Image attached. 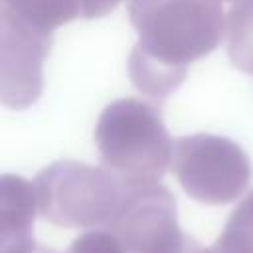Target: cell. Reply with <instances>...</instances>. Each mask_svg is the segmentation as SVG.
<instances>
[{"mask_svg":"<svg viewBox=\"0 0 253 253\" xmlns=\"http://www.w3.org/2000/svg\"><path fill=\"white\" fill-rule=\"evenodd\" d=\"M194 253H253V241L241 231L225 225V231L217 237L211 247L198 245Z\"/></svg>","mask_w":253,"mask_h":253,"instance_id":"obj_11","label":"cell"},{"mask_svg":"<svg viewBox=\"0 0 253 253\" xmlns=\"http://www.w3.org/2000/svg\"><path fill=\"white\" fill-rule=\"evenodd\" d=\"M30 253H57V251H53V249H47V247H42V245H36Z\"/></svg>","mask_w":253,"mask_h":253,"instance_id":"obj_15","label":"cell"},{"mask_svg":"<svg viewBox=\"0 0 253 253\" xmlns=\"http://www.w3.org/2000/svg\"><path fill=\"white\" fill-rule=\"evenodd\" d=\"M128 253H194L200 245L176 217V200L160 184L125 188L121 206L107 225Z\"/></svg>","mask_w":253,"mask_h":253,"instance_id":"obj_5","label":"cell"},{"mask_svg":"<svg viewBox=\"0 0 253 253\" xmlns=\"http://www.w3.org/2000/svg\"><path fill=\"white\" fill-rule=\"evenodd\" d=\"M225 36L231 63L253 75V0H237L231 6Z\"/></svg>","mask_w":253,"mask_h":253,"instance_id":"obj_9","label":"cell"},{"mask_svg":"<svg viewBox=\"0 0 253 253\" xmlns=\"http://www.w3.org/2000/svg\"><path fill=\"white\" fill-rule=\"evenodd\" d=\"M49 47L51 34L0 14V93L6 107L20 111L38 101Z\"/></svg>","mask_w":253,"mask_h":253,"instance_id":"obj_6","label":"cell"},{"mask_svg":"<svg viewBox=\"0 0 253 253\" xmlns=\"http://www.w3.org/2000/svg\"><path fill=\"white\" fill-rule=\"evenodd\" d=\"M34 186L40 213L61 227H107L126 188L103 166L73 160L47 166L36 176Z\"/></svg>","mask_w":253,"mask_h":253,"instance_id":"obj_3","label":"cell"},{"mask_svg":"<svg viewBox=\"0 0 253 253\" xmlns=\"http://www.w3.org/2000/svg\"><path fill=\"white\" fill-rule=\"evenodd\" d=\"M231 2H235V0H231Z\"/></svg>","mask_w":253,"mask_h":253,"instance_id":"obj_16","label":"cell"},{"mask_svg":"<svg viewBox=\"0 0 253 253\" xmlns=\"http://www.w3.org/2000/svg\"><path fill=\"white\" fill-rule=\"evenodd\" d=\"M95 140L101 166L126 188L158 184L172 164L174 140L158 107L142 99L111 103L99 117Z\"/></svg>","mask_w":253,"mask_h":253,"instance_id":"obj_2","label":"cell"},{"mask_svg":"<svg viewBox=\"0 0 253 253\" xmlns=\"http://www.w3.org/2000/svg\"><path fill=\"white\" fill-rule=\"evenodd\" d=\"M0 14L45 34L81 16L77 0H0Z\"/></svg>","mask_w":253,"mask_h":253,"instance_id":"obj_8","label":"cell"},{"mask_svg":"<svg viewBox=\"0 0 253 253\" xmlns=\"http://www.w3.org/2000/svg\"><path fill=\"white\" fill-rule=\"evenodd\" d=\"M38 210L36 186L6 174L0 182V253H30L34 239V217Z\"/></svg>","mask_w":253,"mask_h":253,"instance_id":"obj_7","label":"cell"},{"mask_svg":"<svg viewBox=\"0 0 253 253\" xmlns=\"http://www.w3.org/2000/svg\"><path fill=\"white\" fill-rule=\"evenodd\" d=\"M227 225L241 231L243 235H247L253 241V192L237 206V210L231 213Z\"/></svg>","mask_w":253,"mask_h":253,"instance_id":"obj_12","label":"cell"},{"mask_svg":"<svg viewBox=\"0 0 253 253\" xmlns=\"http://www.w3.org/2000/svg\"><path fill=\"white\" fill-rule=\"evenodd\" d=\"M67 253H128L111 229H93L73 239Z\"/></svg>","mask_w":253,"mask_h":253,"instance_id":"obj_10","label":"cell"},{"mask_svg":"<svg viewBox=\"0 0 253 253\" xmlns=\"http://www.w3.org/2000/svg\"><path fill=\"white\" fill-rule=\"evenodd\" d=\"M170 168L190 198L210 206L235 202L247 190L251 178L243 148L215 134L176 138Z\"/></svg>","mask_w":253,"mask_h":253,"instance_id":"obj_4","label":"cell"},{"mask_svg":"<svg viewBox=\"0 0 253 253\" xmlns=\"http://www.w3.org/2000/svg\"><path fill=\"white\" fill-rule=\"evenodd\" d=\"M162 0H126V6H128V16H130V22L132 26H136L154 6H158Z\"/></svg>","mask_w":253,"mask_h":253,"instance_id":"obj_14","label":"cell"},{"mask_svg":"<svg viewBox=\"0 0 253 253\" xmlns=\"http://www.w3.org/2000/svg\"><path fill=\"white\" fill-rule=\"evenodd\" d=\"M79 4V12L83 18L93 20V18H103L107 14H111L121 0H77Z\"/></svg>","mask_w":253,"mask_h":253,"instance_id":"obj_13","label":"cell"},{"mask_svg":"<svg viewBox=\"0 0 253 253\" xmlns=\"http://www.w3.org/2000/svg\"><path fill=\"white\" fill-rule=\"evenodd\" d=\"M225 26L221 0H162L134 26L138 42L128 57L134 87L164 101L182 85L188 67L219 45Z\"/></svg>","mask_w":253,"mask_h":253,"instance_id":"obj_1","label":"cell"}]
</instances>
